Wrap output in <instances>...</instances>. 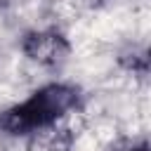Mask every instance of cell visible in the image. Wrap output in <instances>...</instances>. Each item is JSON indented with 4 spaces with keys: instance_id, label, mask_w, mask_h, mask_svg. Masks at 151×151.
Here are the masks:
<instances>
[{
    "instance_id": "6da1fadb",
    "label": "cell",
    "mask_w": 151,
    "mask_h": 151,
    "mask_svg": "<svg viewBox=\"0 0 151 151\" xmlns=\"http://www.w3.org/2000/svg\"><path fill=\"white\" fill-rule=\"evenodd\" d=\"M78 104V90L64 83H52L33 92L21 104L0 113V130L7 134H28L52 127Z\"/></svg>"
},
{
    "instance_id": "7a4b0ae2",
    "label": "cell",
    "mask_w": 151,
    "mask_h": 151,
    "mask_svg": "<svg viewBox=\"0 0 151 151\" xmlns=\"http://www.w3.org/2000/svg\"><path fill=\"white\" fill-rule=\"evenodd\" d=\"M24 52L40 64H57L68 54L66 40L54 33V31H42V33H31L24 40Z\"/></svg>"
},
{
    "instance_id": "3957f363",
    "label": "cell",
    "mask_w": 151,
    "mask_h": 151,
    "mask_svg": "<svg viewBox=\"0 0 151 151\" xmlns=\"http://www.w3.org/2000/svg\"><path fill=\"white\" fill-rule=\"evenodd\" d=\"M130 151H149V146H146V144H142V146H137V149H130Z\"/></svg>"
}]
</instances>
